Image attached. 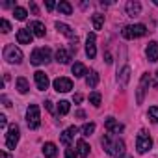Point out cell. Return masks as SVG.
<instances>
[{"mask_svg":"<svg viewBox=\"0 0 158 158\" xmlns=\"http://www.w3.org/2000/svg\"><path fill=\"white\" fill-rule=\"evenodd\" d=\"M101 143H102L104 151H106L110 156H121V154L125 152V141L119 139V138H112V134L102 136Z\"/></svg>","mask_w":158,"mask_h":158,"instance_id":"obj_1","label":"cell"},{"mask_svg":"<svg viewBox=\"0 0 158 158\" xmlns=\"http://www.w3.org/2000/svg\"><path fill=\"white\" fill-rule=\"evenodd\" d=\"M147 34V26L145 24H130V26H125L121 30V35L125 39H136V37H141Z\"/></svg>","mask_w":158,"mask_h":158,"instance_id":"obj_2","label":"cell"},{"mask_svg":"<svg viewBox=\"0 0 158 158\" xmlns=\"http://www.w3.org/2000/svg\"><path fill=\"white\" fill-rule=\"evenodd\" d=\"M26 123L32 130L39 128L41 125V115H39V106L37 104H30L28 110H26Z\"/></svg>","mask_w":158,"mask_h":158,"instance_id":"obj_3","label":"cell"},{"mask_svg":"<svg viewBox=\"0 0 158 158\" xmlns=\"http://www.w3.org/2000/svg\"><path fill=\"white\" fill-rule=\"evenodd\" d=\"M4 60L8 63H21L23 61V50L15 45H6L4 47Z\"/></svg>","mask_w":158,"mask_h":158,"instance_id":"obj_4","label":"cell"},{"mask_svg":"<svg viewBox=\"0 0 158 158\" xmlns=\"http://www.w3.org/2000/svg\"><path fill=\"white\" fill-rule=\"evenodd\" d=\"M50 48L48 47H43V48H35L30 56V61L34 65H41V63H48L50 61Z\"/></svg>","mask_w":158,"mask_h":158,"instance_id":"obj_5","label":"cell"},{"mask_svg":"<svg viewBox=\"0 0 158 158\" xmlns=\"http://www.w3.org/2000/svg\"><path fill=\"white\" fill-rule=\"evenodd\" d=\"M21 138V130L17 125H10L8 127V134H6V147L8 149H15Z\"/></svg>","mask_w":158,"mask_h":158,"instance_id":"obj_6","label":"cell"},{"mask_svg":"<svg viewBox=\"0 0 158 158\" xmlns=\"http://www.w3.org/2000/svg\"><path fill=\"white\" fill-rule=\"evenodd\" d=\"M151 147H152V139H151V136H147L143 130L138 134V138H136V149H138V152L139 154H145L147 151H151Z\"/></svg>","mask_w":158,"mask_h":158,"instance_id":"obj_7","label":"cell"},{"mask_svg":"<svg viewBox=\"0 0 158 158\" xmlns=\"http://www.w3.org/2000/svg\"><path fill=\"white\" fill-rule=\"evenodd\" d=\"M52 86H54V89L58 93H67V91L73 89V80H71V78H65V76H58L56 80L52 82Z\"/></svg>","mask_w":158,"mask_h":158,"instance_id":"obj_8","label":"cell"},{"mask_svg":"<svg viewBox=\"0 0 158 158\" xmlns=\"http://www.w3.org/2000/svg\"><path fill=\"white\" fill-rule=\"evenodd\" d=\"M34 80H35V86H37V89H41V91L48 89V86H50L48 76H47L43 71H35V73H34Z\"/></svg>","mask_w":158,"mask_h":158,"instance_id":"obj_9","label":"cell"},{"mask_svg":"<svg viewBox=\"0 0 158 158\" xmlns=\"http://www.w3.org/2000/svg\"><path fill=\"white\" fill-rule=\"evenodd\" d=\"M95 39H97V35H95V34H89V35H88V41H86V54H88L89 60H93V58L97 56V45H95Z\"/></svg>","mask_w":158,"mask_h":158,"instance_id":"obj_10","label":"cell"},{"mask_svg":"<svg viewBox=\"0 0 158 158\" xmlns=\"http://www.w3.org/2000/svg\"><path fill=\"white\" fill-rule=\"evenodd\" d=\"M104 128L108 130V134H119V132H123V125L119 121H115L114 117H108L104 121Z\"/></svg>","mask_w":158,"mask_h":158,"instance_id":"obj_11","label":"cell"},{"mask_svg":"<svg viewBox=\"0 0 158 158\" xmlns=\"http://www.w3.org/2000/svg\"><path fill=\"white\" fill-rule=\"evenodd\" d=\"M125 10H127V15L128 17H138L141 13V4L138 2V0H128L127 6H125Z\"/></svg>","mask_w":158,"mask_h":158,"instance_id":"obj_12","label":"cell"},{"mask_svg":"<svg viewBox=\"0 0 158 158\" xmlns=\"http://www.w3.org/2000/svg\"><path fill=\"white\" fill-rule=\"evenodd\" d=\"M147 84H151V76L145 73V74L141 76V80H139V86H138V102H139V104L143 102V95H145V91H147Z\"/></svg>","mask_w":158,"mask_h":158,"instance_id":"obj_13","label":"cell"},{"mask_svg":"<svg viewBox=\"0 0 158 158\" xmlns=\"http://www.w3.org/2000/svg\"><path fill=\"white\" fill-rule=\"evenodd\" d=\"M32 32H30V28H21L19 32H17V41L21 43V45H30L32 43Z\"/></svg>","mask_w":158,"mask_h":158,"instance_id":"obj_14","label":"cell"},{"mask_svg":"<svg viewBox=\"0 0 158 158\" xmlns=\"http://www.w3.org/2000/svg\"><path fill=\"white\" fill-rule=\"evenodd\" d=\"M78 132V128L76 127H69V128H65L63 132H61V136H60V141L63 143V145H67L69 147V143H71V139L74 138V134Z\"/></svg>","mask_w":158,"mask_h":158,"instance_id":"obj_15","label":"cell"},{"mask_svg":"<svg viewBox=\"0 0 158 158\" xmlns=\"http://www.w3.org/2000/svg\"><path fill=\"white\" fill-rule=\"evenodd\" d=\"M145 54H147V60L149 61H156L158 60V43L156 41H151L145 48Z\"/></svg>","mask_w":158,"mask_h":158,"instance_id":"obj_16","label":"cell"},{"mask_svg":"<svg viewBox=\"0 0 158 158\" xmlns=\"http://www.w3.org/2000/svg\"><path fill=\"white\" fill-rule=\"evenodd\" d=\"M71 56H73V52L71 50H67V48H58L56 50V61L58 63H69L71 61Z\"/></svg>","mask_w":158,"mask_h":158,"instance_id":"obj_17","label":"cell"},{"mask_svg":"<svg viewBox=\"0 0 158 158\" xmlns=\"http://www.w3.org/2000/svg\"><path fill=\"white\" fill-rule=\"evenodd\" d=\"M30 32L35 35V37H45V24L43 23H39V21H34V23H30Z\"/></svg>","mask_w":158,"mask_h":158,"instance_id":"obj_18","label":"cell"},{"mask_svg":"<svg viewBox=\"0 0 158 158\" xmlns=\"http://www.w3.org/2000/svg\"><path fill=\"white\" fill-rule=\"evenodd\" d=\"M73 74H74V78H82V76H88L86 65H84V63H80V61H76V63L73 65Z\"/></svg>","mask_w":158,"mask_h":158,"instance_id":"obj_19","label":"cell"},{"mask_svg":"<svg viewBox=\"0 0 158 158\" xmlns=\"http://www.w3.org/2000/svg\"><path fill=\"white\" fill-rule=\"evenodd\" d=\"M76 152H78V156L86 158V156L89 154V145H88L84 139H78V141H76Z\"/></svg>","mask_w":158,"mask_h":158,"instance_id":"obj_20","label":"cell"},{"mask_svg":"<svg viewBox=\"0 0 158 158\" xmlns=\"http://www.w3.org/2000/svg\"><path fill=\"white\" fill-rule=\"evenodd\" d=\"M99 84V73L97 71H89L88 76H86V86L88 88H97Z\"/></svg>","mask_w":158,"mask_h":158,"instance_id":"obj_21","label":"cell"},{"mask_svg":"<svg viewBox=\"0 0 158 158\" xmlns=\"http://www.w3.org/2000/svg\"><path fill=\"white\" fill-rule=\"evenodd\" d=\"M43 154H45L47 158H56V154H58L56 145H54V143H50V141H47V143L43 145Z\"/></svg>","mask_w":158,"mask_h":158,"instance_id":"obj_22","label":"cell"},{"mask_svg":"<svg viewBox=\"0 0 158 158\" xmlns=\"http://www.w3.org/2000/svg\"><path fill=\"white\" fill-rule=\"evenodd\" d=\"M56 30L58 32H61L63 35H67V37H74V32H73V28L69 26V24H65V23H56Z\"/></svg>","mask_w":158,"mask_h":158,"instance_id":"obj_23","label":"cell"},{"mask_svg":"<svg viewBox=\"0 0 158 158\" xmlns=\"http://www.w3.org/2000/svg\"><path fill=\"white\" fill-rule=\"evenodd\" d=\"M15 86H17V91L19 93H28V89H30V86H28V80H26V78L24 76H19L17 78V82H15Z\"/></svg>","mask_w":158,"mask_h":158,"instance_id":"obj_24","label":"cell"},{"mask_svg":"<svg viewBox=\"0 0 158 158\" xmlns=\"http://www.w3.org/2000/svg\"><path fill=\"white\" fill-rule=\"evenodd\" d=\"M91 23H93V28H95V30H101V28H102V24H104V15L95 13V15L91 17Z\"/></svg>","mask_w":158,"mask_h":158,"instance_id":"obj_25","label":"cell"},{"mask_svg":"<svg viewBox=\"0 0 158 158\" xmlns=\"http://www.w3.org/2000/svg\"><path fill=\"white\" fill-rule=\"evenodd\" d=\"M58 11H60V13H63V15H71V13H73V6L63 0V2H60V4H58Z\"/></svg>","mask_w":158,"mask_h":158,"instance_id":"obj_26","label":"cell"},{"mask_svg":"<svg viewBox=\"0 0 158 158\" xmlns=\"http://www.w3.org/2000/svg\"><path fill=\"white\" fill-rule=\"evenodd\" d=\"M13 15H15V19H17V21H24L28 13H26V10H24V8L17 6V8H13Z\"/></svg>","mask_w":158,"mask_h":158,"instance_id":"obj_27","label":"cell"},{"mask_svg":"<svg viewBox=\"0 0 158 158\" xmlns=\"http://www.w3.org/2000/svg\"><path fill=\"white\" fill-rule=\"evenodd\" d=\"M69 102L67 101H60V104H58V114L60 115H65V114H69Z\"/></svg>","mask_w":158,"mask_h":158,"instance_id":"obj_28","label":"cell"},{"mask_svg":"<svg viewBox=\"0 0 158 158\" xmlns=\"http://www.w3.org/2000/svg\"><path fill=\"white\" fill-rule=\"evenodd\" d=\"M89 102H91L93 106H101V93H99V91L89 93Z\"/></svg>","mask_w":158,"mask_h":158,"instance_id":"obj_29","label":"cell"},{"mask_svg":"<svg viewBox=\"0 0 158 158\" xmlns=\"http://www.w3.org/2000/svg\"><path fill=\"white\" fill-rule=\"evenodd\" d=\"M128 78H130V67H123V71H121V84L123 86H127Z\"/></svg>","mask_w":158,"mask_h":158,"instance_id":"obj_30","label":"cell"},{"mask_svg":"<svg viewBox=\"0 0 158 158\" xmlns=\"http://www.w3.org/2000/svg\"><path fill=\"white\" fill-rule=\"evenodd\" d=\"M82 132H84V136H91L95 132V123H86L82 127Z\"/></svg>","mask_w":158,"mask_h":158,"instance_id":"obj_31","label":"cell"},{"mask_svg":"<svg viewBox=\"0 0 158 158\" xmlns=\"http://www.w3.org/2000/svg\"><path fill=\"white\" fill-rule=\"evenodd\" d=\"M149 119L152 123H158V106H151L149 108Z\"/></svg>","mask_w":158,"mask_h":158,"instance_id":"obj_32","label":"cell"},{"mask_svg":"<svg viewBox=\"0 0 158 158\" xmlns=\"http://www.w3.org/2000/svg\"><path fill=\"white\" fill-rule=\"evenodd\" d=\"M0 26H2V32H4V34H8V32L11 30V24H10L6 19H2V21H0Z\"/></svg>","mask_w":158,"mask_h":158,"instance_id":"obj_33","label":"cell"},{"mask_svg":"<svg viewBox=\"0 0 158 158\" xmlns=\"http://www.w3.org/2000/svg\"><path fill=\"white\" fill-rule=\"evenodd\" d=\"M76 156H78V152L74 149H71V147L65 149V158H76Z\"/></svg>","mask_w":158,"mask_h":158,"instance_id":"obj_34","label":"cell"},{"mask_svg":"<svg viewBox=\"0 0 158 158\" xmlns=\"http://www.w3.org/2000/svg\"><path fill=\"white\" fill-rule=\"evenodd\" d=\"M6 125H8V117H6V115H0V127L4 128Z\"/></svg>","mask_w":158,"mask_h":158,"instance_id":"obj_35","label":"cell"},{"mask_svg":"<svg viewBox=\"0 0 158 158\" xmlns=\"http://www.w3.org/2000/svg\"><path fill=\"white\" fill-rule=\"evenodd\" d=\"M45 106H47V110H48V112H54V106H52V101H47V102H45Z\"/></svg>","mask_w":158,"mask_h":158,"instance_id":"obj_36","label":"cell"},{"mask_svg":"<svg viewBox=\"0 0 158 158\" xmlns=\"http://www.w3.org/2000/svg\"><path fill=\"white\" fill-rule=\"evenodd\" d=\"M73 99H74V102H76V104H78V102H82V99H84V97H82V95H80V93H76V95H74V97H73Z\"/></svg>","mask_w":158,"mask_h":158,"instance_id":"obj_37","label":"cell"},{"mask_svg":"<svg viewBox=\"0 0 158 158\" xmlns=\"http://www.w3.org/2000/svg\"><path fill=\"white\" fill-rule=\"evenodd\" d=\"M54 6H56V4L52 2V0H47V10H48V11H50V10H54Z\"/></svg>","mask_w":158,"mask_h":158,"instance_id":"obj_38","label":"cell"},{"mask_svg":"<svg viewBox=\"0 0 158 158\" xmlns=\"http://www.w3.org/2000/svg\"><path fill=\"white\" fill-rule=\"evenodd\" d=\"M30 10H32V11H34V13H35V15H37V13H39V10H37V6H35V4H34V2H30Z\"/></svg>","mask_w":158,"mask_h":158,"instance_id":"obj_39","label":"cell"},{"mask_svg":"<svg viewBox=\"0 0 158 158\" xmlns=\"http://www.w3.org/2000/svg\"><path fill=\"white\" fill-rule=\"evenodd\" d=\"M2 102H4V106H11V104H10V99L4 97V95H2Z\"/></svg>","mask_w":158,"mask_h":158,"instance_id":"obj_40","label":"cell"},{"mask_svg":"<svg viewBox=\"0 0 158 158\" xmlns=\"http://www.w3.org/2000/svg\"><path fill=\"white\" fill-rule=\"evenodd\" d=\"M0 158H11V156H10L6 151H2V152H0Z\"/></svg>","mask_w":158,"mask_h":158,"instance_id":"obj_41","label":"cell"},{"mask_svg":"<svg viewBox=\"0 0 158 158\" xmlns=\"http://www.w3.org/2000/svg\"><path fill=\"white\" fill-rule=\"evenodd\" d=\"M152 2H154V6H158V0H152Z\"/></svg>","mask_w":158,"mask_h":158,"instance_id":"obj_42","label":"cell"},{"mask_svg":"<svg viewBox=\"0 0 158 158\" xmlns=\"http://www.w3.org/2000/svg\"><path fill=\"white\" fill-rule=\"evenodd\" d=\"M156 76H158V71H156Z\"/></svg>","mask_w":158,"mask_h":158,"instance_id":"obj_43","label":"cell"}]
</instances>
